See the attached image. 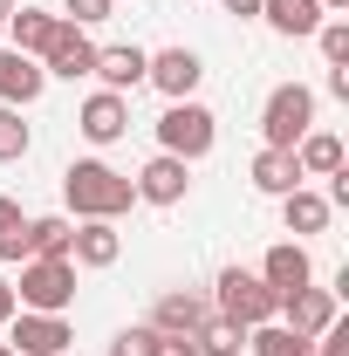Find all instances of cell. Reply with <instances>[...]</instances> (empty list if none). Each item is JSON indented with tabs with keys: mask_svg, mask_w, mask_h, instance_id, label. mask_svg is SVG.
I'll list each match as a JSON object with an SVG mask.
<instances>
[{
	"mask_svg": "<svg viewBox=\"0 0 349 356\" xmlns=\"http://www.w3.org/2000/svg\"><path fill=\"white\" fill-rule=\"evenodd\" d=\"M62 199H69L76 220H117V213L137 206V185L124 172H110L103 158H76V165L62 172Z\"/></svg>",
	"mask_w": 349,
	"mask_h": 356,
	"instance_id": "6da1fadb",
	"label": "cell"
},
{
	"mask_svg": "<svg viewBox=\"0 0 349 356\" xmlns=\"http://www.w3.org/2000/svg\"><path fill=\"white\" fill-rule=\"evenodd\" d=\"M7 28H14V48H21V55H35V62H42V55H48V42H55V28H62V14H42V7H14V14H7Z\"/></svg>",
	"mask_w": 349,
	"mask_h": 356,
	"instance_id": "e0dca14e",
	"label": "cell"
},
{
	"mask_svg": "<svg viewBox=\"0 0 349 356\" xmlns=\"http://www.w3.org/2000/svg\"><path fill=\"white\" fill-rule=\"evenodd\" d=\"M69 343H76L69 315H35V309H14V336H7V350H14V356H69Z\"/></svg>",
	"mask_w": 349,
	"mask_h": 356,
	"instance_id": "8992f818",
	"label": "cell"
},
{
	"mask_svg": "<svg viewBox=\"0 0 349 356\" xmlns=\"http://www.w3.org/2000/svg\"><path fill=\"white\" fill-rule=\"evenodd\" d=\"M213 137H219L213 110H206V103H192V96L172 103V110L158 117V144H165L172 158H185V165H192V158H206V151H213Z\"/></svg>",
	"mask_w": 349,
	"mask_h": 356,
	"instance_id": "5b68a950",
	"label": "cell"
},
{
	"mask_svg": "<svg viewBox=\"0 0 349 356\" xmlns=\"http://www.w3.org/2000/svg\"><path fill=\"white\" fill-rule=\"evenodd\" d=\"M329 213H336V206H329L322 192H302V185L281 199V220H288V233H322V226H329Z\"/></svg>",
	"mask_w": 349,
	"mask_h": 356,
	"instance_id": "7402d4cb",
	"label": "cell"
},
{
	"mask_svg": "<svg viewBox=\"0 0 349 356\" xmlns=\"http://www.w3.org/2000/svg\"><path fill=\"white\" fill-rule=\"evenodd\" d=\"M28 144H35V131L21 124V110H7V103H0V165L28 158Z\"/></svg>",
	"mask_w": 349,
	"mask_h": 356,
	"instance_id": "d4e9b609",
	"label": "cell"
},
{
	"mask_svg": "<svg viewBox=\"0 0 349 356\" xmlns=\"http://www.w3.org/2000/svg\"><path fill=\"white\" fill-rule=\"evenodd\" d=\"M226 14H261V0H219Z\"/></svg>",
	"mask_w": 349,
	"mask_h": 356,
	"instance_id": "d6a6232c",
	"label": "cell"
},
{
	"mask_svg": "<svg viewBox=\"0 0 349 356\" xmlns=\"http://www.w3.org/2000/svg\"><path fill=\"white\" fill-rule=\"evenodd\" d=\"M343 7H349V0H322V14H343Z\"/></svg>",
	"mask_w": 349,
	"mask_h": 356,
	"instance_id": "836d02e7",
	"label": "cell"
},
{
	"mask_svg": "<svg viewBox=\"0 0 349 356\" xmlns=\"http://www.w3.org/2000/svg\"><path fill=\"white\" fill-rule=\"evenodd\" d=\"M254 185H261L267 199H288V192L302 185V165H295V151H261V158H254Z\"/></svg>",
	"mask_w": 349,
	"mask_h": 356,
	"instance_id": "44dd1931",
	"label": "cell"
},
{
	"mask_svg": "<svg viewBox=\"0 0 349 356\" xmlns=\"http://www.w3.org/2000/svg\"><path fill=\"white\" fill-rule=\"evenodd\" d=\"M42 89H48V69L35 62V55H21V48H0V103H7V110H28Z\"/></svg>",
	"mask_w": 349,
	"mask_h": 356,
	"instance_id": "7c38bea8",
	"label": "cell"
},
{
	"mask_svg": "<svg viewBox=\"0 0 349 356\" xmlns=\"http://www.w3.org/2000/svg\"><path fill=\"white\" fill-rule=\"evenodd\" d=\"M261 14H267V28L274 35H315L329 14H322V0H261Z\"/></svg>",
	"mask_w": 349,
	"mask_h": 356,
	"instance_id": "ac0fdd59",
	"label": "cell"
},
{
	"mask_svg": "<svg viewBox=\"0 0 349 356\" xmlns=\"http://www.w3.org/2000/svg\"><path fill=\"white\" fill-rule=\"evenodd\" d=\"M295 165H302V178H336V172H343V137L308 131L302 144H295Z\"/></svg>",
	"mask_w": 349,
	"mask_h": 356,
	"instance_id": "ffe728a7",
	"label": "cell"
},
{
	"mask_svg": "<svg viewBox=\"0 0 349 356\" xmlns=\"http://www.w3.org/2000/svg\"><path fill=\"white\" fill-rule=\"evenodd\" d=\"M0 356H14V350H7V343H0Z\"/></svg>",
	"mask_w": 349,
	"mask_h": 356,
	"instance_id": "d590c367",
	"label": "cell"
},
{
	"mask_svg": "<svg viewBox=\"0 0 349 356\" xmlns=\"http://www.w3.org/2000/svg\"><path fill=\"white\" fill-rule=\"evenodd\" d=\"M206 322H213V302H206V295H192V288L158 295V309H151V329H158V336H199Z\"/></svg>",
	"mask_w": 349,
	"mask_h": 356,
	"instance_id": "8fae6325",
	"label": "cell"
},
{
	"mask_svg": "<svg viewBox=\"0 0 349 356\" xmlns=\"http://www.w3.org/2000/svg\"><path fill=\"white\" fill-rule=\"evenodd\" d=\"M247 350L254 356H315V343L295 336L288 322H261V329H247Z\"/></svg>",
	"mask_w": 349,
	"mask_h": 356,
	"instance_id": "603a6c76",
	"label": "cell"
},
{
	"mask_svg": "<svg viewBox=\"0 0 349 356\" xmlns=\"http://www.w3.org/2000/svg\"><path fill=\"white\" fill-rule=\"evenodd\" d=\"M76 131L89 144H117V137L131 131V96H117V89H96L83 110H76Z\"/></svg>",
	"mask_w": 349,
	"mask_h": 356,
	"instance_id": "9c48e42d",
	"label": "cell"
},
{
	"mask_svg": "<svg viewBox=\"0 0 349 356\" xmlns=\"http://www.w3.org/2000/svg\"><path fill=\"white\" fill-rule=\"evenodd\" d=\"M315 42H322V55H329V69H349V21H322Z\"/></svg>",
	"mask_w": 349,
	"mask_h": 356,
	"instance_id": "4316f807",
	"label": "cell"
},
{
	"mask_svg": "<svg viewBox=\"0 0 349 356\" xmlns=\"http://www.w3.org/2000/svg\"><path fill=\"white\" fill-rule=\"evenodd\" d=\"M165 350V336L151 329V322H131V329H117V343H110V356H158Z\"/></svg>",
	"mask_w": 349,
	"mask_h": 356,
	"instance_id": "484cf974",
	"label": "cell"
},
{
	"mask_svg": "<svg viewBox=\"0 0 349 356\" xmlns=\"http://www.w3.org/2000/svg\"><path fill=\"white\" fill-rule=\"evenodd\" d=\"M117 254H124L117 220H83L76 240H69V261H76V267H117Z\"/></svg>",
	"mask_w": 349,
	"mask_h": 356,
	"instance_id": "2e32d148",
	"label": "cell"
},
{
	"mask_svg": "<svg viewBox=\"0 0 349 356\" xmlns=\"http://www.w3.org/2000/svg\"><path fill=\"white\" fill-rule=\"evenodd\" d=\"M274 322H288L295 336L315 343V336L336 322V288H315V281H308V288H288V295H281V309H274Z\"/></svg>",
	"mask_w": 349,
	"mask_h": 356,
	"instance_id": "52a82bcc",
	"label": "cell"
},
{
	"mask_svg": "<svg viewBox=\"0 0 349 356\" xmlns=\"http://www.w3.org/2000/svg\"><path fill=\"white\" fill-rule=\"evenodd\" d=\"M315 350H322V356H349V329H343V322H329V329L315 336Z\"/></svg>",
	"mask_w": 349,
	"mask_h": 356,
	"instance_id": "f1b7e54d",
	"label": "cell"
},
{
	"mask_svg": "<svg viewBox=\"0 0 349 356\" xmlns=\"http://www.w3.org/2000/svg\"><path fill=\"white\" fill-rule=\"evenodd\" d=\"M14 302L35 315H62L76 302V261H21V288Z\"/></svg>",
	"mask_w": 349,
	"mask_h": 356,
	"instance_id": "277c9868",
	"label": "cell"
},
{
	"mask_svg": "<svg viewBox=\"0 0 349 356\" xmlns=\"http://www.w3.org/2000/svg\"><path fill=\"white\" fill-rule=\"evenodd\" d=\"M0 261H28V226L21 233H0Z\"/></svg>",
	"mask_w": 349,
	"mask_h": 356,
	"instance_id": "f546056e",
	"label": "cell"
},
{
	"mask_svg": "<svg viewBox=\"0 0 349 356\" xmlns=\"http://www.w3.org/2000/svg\"><path fill=\"white\" fill-rule=\"evenodd\" d=\"M42 69H48V76H69V83L89 76V69H96V42H89V28L62 21V28H55V42H48V55H42Z\"/></svg>",
	"mask_w": 349,
	"mask_h": 356,
	"instance_id": "4fadbf2b",
	"label": "cell"
},
{
	"mask_svg": "<svg viewBox=\"0 0 349 356\" xmlns=\"http://www.w3.org/2000/svg\"><path fill=\"white\" fill-rule=\"evenodd\" d=\"M131 185H137V199H144V206H178V199L192 192V165H185V158H172V151H158V158H151Z\"/></svg>",
	"mask_w": 349,
	"mask_h": 356,
	"instance_id": "ba28073f",
	"label": "cell"
},
{
	"mask_svg": "<svg viewBox=\"0 0 349 356\" xmlns=\"http://www.w3.org/2000/svg\"><path fill=\"white\" fill-rule=\"evenodd\" d=\"M110 7H117V0H62V21H76V28H96V21H110Z\"/></svg>",
	"mask_w": 349,
	"mask_h": 356,
	"instance_id": "83f0119b",
	"label": "cell"
},
{
	"mask_svg": "<svg viewBox=\"0 0 349 356\" xmlns=\"http://www.w3.org/2000/svg\"><path fill=\"white\" fill-rule=\"evenodd\" d=\"M14 309H21V302H14V281H0V329L14 322Z\"/></svg>",
	"mask_w": 349,
	"mask_h": 356,
	"instance_id": "1f68e13d",
	"label": "cell"
},
{
	"mask_svg": "<svg viewBox=\"0 0 349 356\" xmlns=\"http://www.w3.org/2000/svg\"><path fill=\"white\" fill-rule=\"evenodd\" d=\"M192 350H199V356H240V350H247V329L226 322V315H213V322L192 336Z\"/></svg>",
	"mask_w": 349,
	"mask_h": 356,
	"instance_id": "cb8c5ba5",
	"label": "cell"
},
{
	"mask_svg": "<svg viewBox=\"0 0 349 356\" xmlns=\"http://www.w3.org/2000/svg\"><path fill=\"white\" fill-rule=\"evenodd\" d=\"M308 131H315V89H308V83H281V89L261 103V137H267V151H295Z\"/></svg>",
	"mask_w": 349,
	"mask_h": 356,
	"instance_id": "7a4b0ae2",
	"label": "cell"
},
{
	"mask_svg": "<svg viewBox=\"0 0 349 356\" xmlns=\"http://www.w3.org/2000/svg\"><path fill=\"white\" fill-rule=\"evenodd\" d=\"M21 226H28V220H21V206H14V199L0 192V233H21Z\"/></svg>",
	"mask_w": 349,
	"mask_h": 356,
	"instance_id": "4dcf8cb0",
	"label": "cell"
},
{
	"mask_svg": "<svg viewBox=\"0 0 349 356\" xmlns=\"http://www.w3.org/2000/svg\"><path fill=\"white\" fill-rule=\"evenodd\" d=\"M69 240H76V220H62V213L28 220V261H69Z\"/></svg>",
	"mask_w": 349,
	"mask_h": 356,
	"instance_id": "d6986e66",
	"label": "cell"
},
{
	"mask_svg": "<svg viewBox=\"0 0 349 356\" xmlns=\"http://www.w3.org/2000/svg\"><path fill=\"white\" fill-rule=\"evenodd\" d=\"M261 281L274 288V295H288V288H308V281H315V261H308V247H302V240H281V247H267Z\"/></svg>",
	"mask_w": 349,
	"mask_h": 356,
	"instance_id": "9a60e30c",
	"label": "cell"
},
{
	"mask_svg": "<svg viewBox=\"0 0 349 356\" xmlns=\"http://www.w3.org/2000/svg\"><path fill=\"white\" fill-rule=\"evenodd\" d=\"M144 69H151V55L137 42H117V48H96V69L89 76H103V89H117V96H131L144 83Z\"/></svg>",
	"mask_w": 349,
	"mask_h": 356,
	"instance_id": "5bb4252c",
	"label": "cell"
},
{
	"mask_svg": "<svg viewBox=\"0 0 349 356\" xmlns=\"http://www.w3.org/2000/svg\"><path fill=\"white\" fill-rule=\"evenodd\" d=\"M274 309H281V295L267 288L261 274H247V267H226V274H219V302H213V315L240 322V329H261V322H274Z\"/></svg>",
	"mask_w": 349,
	"mask_h": 356,
	"instance_id": "3957f363",
	"label": "cell"
},
{
	"mask_svg": "<svg viewBox=\"0 0 349 356\" xmlns=\"http://www.w3.org/2000/svg\"><path fill=\"white\" fill-rule=\"evenodd\" d=\"M7 14H14V0H0V28H7Z\"/></svg>",
	"mask_w": 349,
	"mask_h": 356,
	"instance_id": "e575fe53",
	"label": "cell"
},
{
	"mask_svg": "<svg viewBox=\"0 0 349 356\" xmlns=\"http://www.w3.org/2000/svg\"><path fill=\"white\" fill-rule=\"evenodd\" d=\"M199 76H206V62H199L192 48H158V55H151V69H144V83L165 89L172 103H185V96L199 89Z\"/></svg>",
	"mask_w": 349,
	"mask_h": 356,
	"instance_id": "30bf717a",
	"label": "cell"
}]
</instances>
